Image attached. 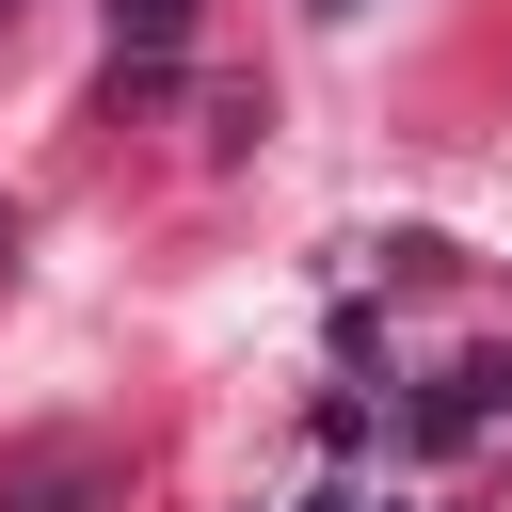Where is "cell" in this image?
Returning <instances> with one entry per match:
<instances>
[{
  "mask_svg": "<svg viewBox=\"0 0 512 512\" xmlns=\"http://www.w3.org/2000/svg\"><path fill=\"white\" fill-rule=\"evenodd\" d=\"M176 48H192V0H112V64L128 80H176Z\"/></svg>",
  "mask_w": 512,
  "mask_h": 512,
  "instance_id": "obj_1",
  "label": "cell"
},
{
  "mask_svg": "<svg viewBox=\"0 0 512 512\" xmlns=\"http://www.w3.org/2000/svg\"><path fill=\"white\" fill-rule=\"evenodd\" d=\"M320 16H352V0H320Z\"/></svg>",
  "mask_w": 512,
  "mask_h": 512,
  "instance_id": "obj_2",
  "label": "cell"
},
{
  "mask_svg": "<svg viewBox=\"0 0 512 512\" xmlns=\"http://www.w3.org/2000/svg\"><path fill=\"white\" fill-rule=\"evenodd\" d=\"M0 16H16V0H0Z\"/></svg>",
  "mask_w": 512,
  "mask_h": 512,
  "instance_id": "obj_3",
  "label": "cell"
}]
</instances>
